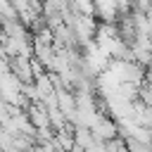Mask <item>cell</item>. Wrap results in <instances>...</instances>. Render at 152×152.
Here are the masks:
<instances>
[{
	"instance_id": "6da1fadb",
	"label": "cell",
	"mask_w": 152,
	"mask_h": 152,
	"mask_svg": "<svg viewBox=\"0 0 152 152\" xmlns=\"http://www.w3.org/2000/svg\"><path fill=\"white\" fill-rule=\"evenodd\" d=\"M90 131L95 133V138H97V140H112V138L121 135V133H119L121 128H119L114 121H109L107 116H102V114H100V119L93 124V128H90Z\"/></svg>"
},
{
	"instance_id": "7a4b0ae2",
	"label": "cell",
	"mask_w": 152,
	"mask_h": 152,
	"mask_svg": "<svg viewBox=\"0 0 152 152\" xmlns=\"http://www.w3.org/2000/svg\"><path fill=\"white\" fill-rule=\"evenodd\" d=\"M71 10L78 14L97 17V2H93V0H71Z\"/></svg>"
}]
</instances>
